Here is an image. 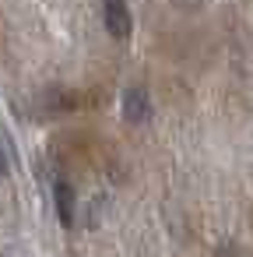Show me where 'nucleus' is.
Instances as JSON below:
<instances>
[{
    "label": "nucleus",
    "instance_id": "20e7f679",
    "mask_svg": "<svg viewBox=\"0 0 253 257\" xmlns=\"http://www.w3.org/2000/svg\"><path fill=\"white\" fill-rule=\"evenodd\" d=\"M8 173V155H4V148H0V176Z\"/></svg>",
    "mask_w": 253,
    "mask_h": 257
},
{
    "label": "nucleus",
    "instance_id": "7ed1b4c3",
    "mask_svg": "<svg viewBox=\"0 0 253 257\" xmlns=\"http://www.w3.org/2000/svg\"><path fill=\"white\" fill-rule=\"evenodd\" d=\"M57 211H60V222L64 225H74V190H71V183H57Z\"/></svg>",
    "mask_w": 253,
    "mask_h": 257
},
{
    "label": "nucleus",
    "instance_id": "f257e3e1",
    "mask_svg": "<svg viewBox=\"0 0 253 257\" xmlns=\"http://www.w3.org/2000/svg\"><path fill=\"white\" fill-rule=\"evenodd\" d=\"M102 18H106L109 36H116V39H127L130 36V11L120 4V0H109V4L102 8Z\"/></svg>",
    "mask_w": 253,
    "mask_h": 257
},
{
    "label": "nucleus",
    "instance_id": "f03ea898",
    "mask_svg": "<svg viewBox=\"0 0 253 257\" xmlns=\"http://www.w3.org/2000/svg\"><path fill=\"white\" fill-rule=\"evenodd\" d=\"M148 113H151V102H148L144 88H127L123 92V116H127V123H144Z\"/></svg>",
    "mask_w": 253,
    "mask_h": 257
}]
</instances>
